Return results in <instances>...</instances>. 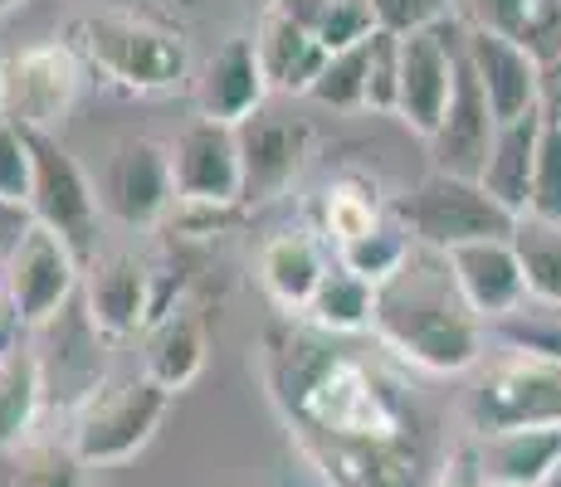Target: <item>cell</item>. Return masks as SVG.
<instances>
[{"label": "cell", "mask_w": 561, "mask_h": 487, "mask_svg": "<svg viewBox=\"0 0 561 487\" xmlns=\"http://www.w3.org/2000/svg\"><path fill=\"white\" fill-rule=\"evenodd\" d=\"M268 395L328 487H435L401 381L318 327L264 337Z\"/></svg>", "instance_id": "obj_1"}, {"label": "cell", "mask_w": 561, "mask_h": 487, "mask_svg": "<svg viewBox=\"0 0 561 487\" xmlns=\"http://www.w3.org/2000/svg\"><path fill=\"white\" fill-rule=\"evenodd\" d=\"M371 332L391 356L430 375H459L479 366L483 341H489V327L473 317L455 283L449 254L420 244L410 248L401 274L376 288Z\"/></svg>", "instance_id": "obj_2"}, {"label": "cell", "mask_w": 561, "mask_h": 487, "mask_svg": "<svg viewBox=\"0 0 561 487\" xmlns=\"http://www.w3.org/2000/svg\"><path fill=\"white\" fill-rule=\"evenodd\" d=\"M79 63L99 69L107 83L127 93H167L186 79L191 54L176 30L157 25L147 15H123V10H103V15H79L64 39Z\"/></svg>", "instance_id": "obj_3"}, {"label": "cell", "mask_w": 561, "mask_h": 487, "mask_svg": "<svg viewBox=\"0 0 561 487\" xmlns=\"http://www.w3.org/2000/svg\"><path fill=\"white\" fill-rule=\"evenodd\" d=\"M171 409V395L147 375H127V381H107L79 405L69 429V453L79 468H107V463H127L142 453L152 434L161 429Z\"/></svg>", "instance_id": "obj_4"}, {"label": "cell", "mask_w": 561, "mask_h": 487, "mask_svg": "<svg viewBox=\"0 0 561 487\" xmlns=\"http://www.w3.org/2000/svg\"><path fill=\"white\" fill-rule=\"evenodd\" d=\"M391 214L401 220L410 240L420 248H435V254H449V248L479 244V240H508L517 220L479 181L445 176V171H430L415 190L396 200Z\"/></svg>", "instance_id": "obj_5"}, {"label": "cell", "mask_w": 561, "mask_h": 487, "mask_svg": "<svg viewBox=\"0 0 561 487\" xmlns=\"http://www.w3.org/2000/svg\"><path fill=\"white\" fill-rule=\"evenodd\" d=\"M35 147V195H30V220L59 234L64 244L79 254L89 268L99 258V220H103V195L83 176V166L64 151L54 132H30Z\"/></svg>", "instance_id": "obj_6"}, {"label": "cell", "mask_w": 561, "mask_h": 487, "mask_svg": "<svg viewBox=\"0 0 561 487\" xmlns=\"http://www.w3.org/2000/svg\"><path fill=\"white\" fill-rule=\"evenodd\" d=\"M469 419L479 439L503 429H561V361L503 356L473 390Z\"/></svg>", "instance_id": "obj_7"}, {"label": "cell", "mask_w": 561, "mask_h": 487, "mask_svg": "<svg viewBox=\"0 0 561 487\" xmlns=\"http://www.w3.org/2000/svg\"><path fill=\"white\" fill-rule=\"evenodd\" d=\"M459 20H439L430 30L401 35V79H396V117L430 142L455 97L459 73Z\"/></svg>", "instance_id": "obj_8"}, {"label": "cell", "mask_w": 561, "mask_h": 487, "mask_svg": "<svg viewBox=\"0 0 561 487\" xmlns=\"http://www.w3.org/2000/svg\"><path fill=\"white\" fill-rule=\"evenodd\" d=\"M0 278H5V302L20 327H45L69 302V292L83 283V264L59 234H49L45 224H30L25 240L0 264Z\"/></svg>", "instance_id": "obj_9"}, {"label": "cell", "mask_w": 561, "mask_h": 487, "mask_svg": "<svg viewBox=\"0 0 561 487\" xmlns=\"http://www.w3.org/2000/svg\"><path fill=\"white\" fill-rule=\"evenodd\" d=\"M83 89V63L69 45H35L5 59V117L25 132H54L73 113Z\"/></svg>", "instance_id": "obj_10"}, {"label": "cell", "mask_w": 561, "mask_h": 487, "mask_svg": "<svg viewBox=\"0 0 561 487\" xmlns=\"http://www.w3.org/2000/svg\"><path fill=\"white\" fill-rule=\"evenodd\" d=\"M83 308L103 341H133L137 332L167 317L157 274L133 254H99L83 268Z\"/></svg>", "instance_id": "obj_11"}, {"label": "cell", "mask_w": 561, "mask_h": 487, "mask_svg": "<svg viewBox=\"0 0 561 487\" xmlns=\"http://www.w3.org/2000/svg\"><path fill=\"white\" fill-rule=\"evenodd\" d=\"M167 151H171V181H176V205L234 210L244 200L240 137H234V127L196 117V123L181 127Z\"/></svg>", "instance_id": "obj_12"}, {"label": "cell", "mask_w": 561, "mask_h": 487, "mask_svg": "<svg viewBox=\"0 0 561 487\" xmlns=\"http://www.w3.org/2000/svg\"><path fill=\"white\" fill-rule=\"evenodd\" d=\"M459 49L463 63L473 69L479 89L489 93V107L499 123L537 113V97H542V59L513 35L483 25H463L459 30Z\"/></svg>", "instance_id": "obj_13"}, {"label": "cell", "mask_w": 561, "mask_h": 487, "mask_svg": "<svg viewBox=\"0 0 561 487\" xmlns=\"http://www.w3.org/2000/svg\"><path fill=\"white\" fill-rule=\"evenodd\" d=\"M103 214L123 220L127 230L167 220L176 205V181H171V151L152 137H133L113 151L103 171Z\"/></svg>", "instance_id": "obj_14"}, {"label": "cell", "mask_w": 561, "mask_h": 487, "mask_svg": "<svg viewBox=\"0 0 561 487\" xmlns=\"http://www.w3.org/2000/svg\"><path fill=\"white\" fill-rule=\"evenodd\" d=\"M240 137V171H244V200H274L294 186V176L304 171L308 147H312V127L304 117H284L259 107L250 123L234 127Z\"/></svg>", "instance_id": "obj_15"}, {"label": "cell", "mask_w": 561, "mask_h": 487, "mask_svg": "<svg viewBox=\"0 0 561 487\" xmlns=\"http://www.w3.org/2000/svg\"><path fill=\"white\" fill-rule=\"evenodd\" d=\"M493 137H499V117H493L489 93L479 89V79H473V69L463 63V49H459L455 97H449L445 117H439L435 137H430L435 171H445V176H463V181H479Z\"/></svg>", "instance_id": "obj_16"}, {"label": "cell", "mask_w": 561, "mask_h": 487, "mask_svg": "<svg viewBox=\"0 0 561 487\" xmlns=\"http://www.w3.org/2000/svg\"><path fill=\"white\" fill-rule=\"evenodd\" d=\"M268 79H264V63H259V49L250 35H234L225 39L220 49L205 59L201 79H196V107L201 117L225 127H240L250 123L259 107H268Z\"/></svg>", "instance_id": "obj_17"}, {"label": "cell", "mask_w": 561, "mask_h": 487, "mask_svg": "<svg viewBox=\"0 0 561 487\" xmlns=\"http://www.w3.org/2000/svg\"><path fill=\"white\" fill-rule=\"evenodd\" d=\"M449 268H455L463 302L473 308V317H479L483 327L513 317L527 302L523 268H517V254L508 240H479V244L449 248Z\"/></svg>", "instance_id": "obj_18"}, {"label": "cell", "mask_w": 561, "mask_h": 487, "mask_svg": "<svg viewBox=\"0 0 561 487\" xmlns=\"http://www.w3.org/2000/svg\"><path fill=\"white\" fill-rule=\"evenodd\" d=\"M254 49H259V63H264L268 89L294 93V97H308L312 83H318V73L328 69V59H332V54L312 39V30H304L288 15H278L274 5H268L264 20H259Z\"/></svg>", "instance_id": "obj_19"}, {"label": "cell", "mask_w": 561, "mask_h": 487, "mask_svg": "<svg viewBox=\"0 0 561 487\" xmlns=\"http://www.w3.org/2000/svg\"><path fill=\"white\" fill-rule=\"evenodd\" d=\"M328 254H322V244L312 240L304 230H288V234H274L264 248H259V283L264 292L278 302V308L288 312V317H304L312 292L318 283L328 278Z\"/></svg>", "instance_id": "obj_20"}, {"label": "cell", "mask_w": 561, "mask_h": 487, "mask_svg": "<svg viewBox=\"0 0 561 487\" xmlns=\"http://www.w3.org/2000/svg\"><path fill=\"white\" fill-rule=\"evenodd\" d=\"M537 137H542V113L499 123V137L489 147L479 186L493 195L508 214H527V195H533V166H537Z\"/></svg>", "instance_id": "obj_21"}, {"label": "cell", "mask_w": 561, "mask_h": 487, "mask_svg": "<svg viewBox=\"0 0 561 487\" xmlns=\"http://www.w3.org/2000/svg\"><path fill=\"white\" fill-rule=\"evenodd\" d=\"M483 483L493 487H537L561 459V429H503L473 443Z\"/></svg>", "instance_id": "obj_22"}, {"label": "cell", "mask_w": 561, "mask_h": 487, "mask_svg": "<svg viewBox=\"0 0 561 487\" xmlns=\"http://www.w3.org/2000/svg\"><path fill=\"white\" fill-rule=\"evenodd\" d=\"M205 351H210V337H205V322L196 312H167L147 332L142 375L157 381L167 395H176V390H186L205 371Z\"/></svg>", "instance_id": "obj_23"}, {"label": "cell", "mask_w": 561, "mask_h": 487, "mask_svg": "<svg viewBox=\"0 0 561 487\" xmlns=\"http://www.w3.org/2000/svg\"><path fill=\"white\" fill-rule=\"evenodd\" d=\"M304 317H308V327L328 332V337H362L376 322V288L366 278L347 274L342 264H332L328 278L312 292Z\"/></svg>", "instance_id": "obj_24"}, {"label": "cell", "mask_w": 561, "mask_h": 487, "mask_svg": "<svg viewBox=\"0 0 561 487\" xmlns=\"http://www.w3.org/2000/svg\"><path fill=\"white\" fill-rule=\"evenodd\" d=\"M45 405V371L30 351H0V453H20Z\"/></svg>", "instance_id": "obj_25"}, {"label": "cell", "mask_w": 561, "mask_h": 487, "mask_svg": "<svg viewBox=\"0 0 561 487\" xmlns=\"http://www.w3.org/2000/svg\"><path fill=\"white\" fill-rule=\"evenodd\" d=\"M517 268H523L527 302L561 308V224L537 220V214H517L508 234Z\"/></svg>", "instance_id": "obj_26"}, {"label": "cell", "mask_w": 561, "mask_h": 487, "mask_svg": "<svg viewBox=\"0 0 561 487\" xmlns=\"http://www.w3.org/2000/svg\"><path fill=\"white\" fill-rule=\"evenodd\" d=\"M278 15L298 20L304 30H312L328 54L362 45L366 35H376V15H371V0H268Z\"/></svg>", "instance_id": "obj_27"}, {"label": "cell", "mask_w": 561, "mask_h": 487, "mask_svg": "<svg viewBox=\"0 0 561 487\" xmlns=\"http://www.w3.org/2000/svg\"><path fill=\"white\" fill-rule=\"evenodd\" d=\"M410 248H415V240L401 230V220H396V214H386L381 224H371V230L357 234V240L337 244V264L347 268V274L366 278L371 288H381L386 278L401 274V264L410 258Z\"/></svg>", "instance_id": "obj_28"}, {"label": "cell", "mask_w": 561, "mask_h": 487, "mask_svg": "<svg viewBox=\"0 0 561 487\" xmlns=\"http://www.w3.org/2000/svg\"><path fill=\"white\" fill-rule=\"evenodd\" d=\"M381 200H376V186L362 176H342L332 181L328 195H322V230H328L332 244H347L366 234L371 224H381Z\"/></svg>", "instance_id": "obj_29"}, {"label": "cell", "mask_w": 561, "mask_h": 487, "mask_svg": "<svg viewBox=\"0 0 561 487\" xmlns=\"http://www.w3.org/2000/svg\"><path fill=\"white\" fill-rule=\"evenodd\" d=\"M489 337L508 346V356H542V361H561V308H542V302H523L513 317L493 322Z\"/></svg>", "instance_id": "obj_30"}, {"label": "cell", "mask_w": 561, "mask_h": 487, "mask_svg": "<svg viewBox=\"0 0 561 487\" xmlns=\"http://www.w3.org/2000/svg\"><path fill=\"white\" fill-rule=\"evenodd\" d=\"M366 45H371V35H366L362 45L332 54L328 69L318 73V83H312V93H308L312 103L337 107V113H366Z\"/></svg>", "instance_id": "obj_31"}, {"label": "cell", "mask_w": 561, "mask_h": 487, "mask_svg": "<svg viewBox=\"0 0 561 487\" xmlns=\"http://www.w3.org/2000/svg\"><path fill=\"white\" fill-rule=\"evenodd\" d=\"M30 195H35V147L25 127L5 117L0 123V200L30 210Z\"/></svg>", "instance_id": "obj_32"}, {"label": "cell", "mask_w": 561, "mask_h": 487, "mask_svg": "<svg viewBox=\"0 0 561 487\" xmlns=\"http://www.w3.org/2000/svg\"><path fill=\"white\" fill-rule=\"evenodd\" d=\"M527 214L561 224V127L547 123V117H542V137H537V166H533Z\"/></svg>", "instance_id": "obj_33"}, {"label": "cell", "mask_w": 561, "mask_h": 487, "mask_svg": "<svg viewBox=\"0 0 561 487\" xmlns=\"http://www.w3.org/2000/svg\"><path fill=\"white\" fill-rule=\"evenodd\" d=\"M396 79H401V35L376 30L366 45V113L396 117Z\"/></svg>", "instance_id": "obj_34"}, {"label": "cell", "mask_w": 561, "mask_h": 487, "mask_svg": "<svg viewBox=\"0 0 561 487\" xmlns=\"http://www.w3.org/2000/svg\"><path fill=\"white\" fill-rule=\"evenodd\" d=\"M371 15L386 35H415L445 20V0H371Z\"/></svg>", "instance_id": "obj_35"}, {"label": "cell", "mask_w": 561, "mask_h": 487, "mask_svg": "<svg viewBox=\"0 0 561 487\" xmlns=\"http://www.w3.org/2000/svg\"><path fill=\"white\" fill-rule=\"evenodd\" d=\"M15 463L25 487H83L73 453H30V459H15Z\"/></svg>", "instance_id": "obj_36"}, {"label": "cell", "mask_w": 561, "mask_h": 487, "mask_svg": "<svg viewBox=\"0 0 561 487\" xmlns=\"http://www.w3.org/2000/svg\"><path fill=\"white\" fill-rule=\"evenodd\" d=\"M473 5H479V20H473V25L523 39V35H527V25H533L537 0H473Z\"/></svg>", "instance_id": "obj_37"}, {"label": "cell", "mask_w": 561, "mask_h": 487, "mask_svg": "<svg viewBox=\"0 0 561 487\" xmlns=\"http://www.w3.org/2000/svg\"><path fill=\"white\" fill-rule=\"evenodd\" d=\"M435 487H483V468H479V449L463 443V449H449V459L439 463Z\"/></svg>", "instance_id": "obj_38"}, {"label": "cell", "mask_w": 561, "mask_h": 487, "mask_svg": "<svg viewBox=\"0 0 561 487\" xmlns=\"http://www.w3.org/2000/svg\"><path fill=\"white\" fill-rule=\"evenodd\" d=\"M30 224H35V220H30V210H20V205H5V200H0V264L10 258V248L25 240Z\"/></svg>", "instance_id": "obj_39"}, {"label": "cell", "mask_w": 561, "mask_h": 487, "mask_svg": "<svg viewBox=\"0 0 561 487\" xmlns=\"http://www.w3.org/2000/svg\"><path fill=\"white\" fill-rule=\"evenodd\" d=\"M537 113L561 127V59L542 63V97H537Z\"/></svg>", "instance_id": "obj_40"}, {"label": "cell", "mask_w": 561, "mask_h": 487, "mask_svg": "<svg viewBox=\"0 0 561 487\" xmlns=\"http://www.w3.org/2000/svg\"><path fill=\"white\" fill-rule=\"evenodd\" d=\"M0 487H25V483H20V463H15V453H0Z\"/></svg>", "instance_id": "obj_41"}, {"label": "cell", "mask_w": 561, "mask_h": 487, "mask_svg": "<svg viewBox=\"0 0 561 487\" xmlns=\"http://www.w3.org/2000/svg\"><path fill=\"white\" fill-rule=\"evenodd\" d=\"M0 123H5V59H0Z\"/></svg>", "instance_id": "obj_42"}, {"label": "cell", "mask_w": 561, "mask_h": 487, "mask_svg": "<svg viewBox=\"0 0 561 487\" xmlns=\"http://www.w3.org/2000/svg\"><path fill=\"white\" fill-rule=\"evenodd\" d=\"M537 487H561V459H557V468H552V473H547V478H542V483H537Z\"/></svg>", "instance_id": "obj_43"}, {"label": "cell", "mask_w": 561, "mask_h": 487, "mask_svg": "<svg viewBox=\"0 0 561 487\" xmlns=\"http://www.w3.org/2000/svg\"><path fill=\"white\" fill-rule=\"evenodd\" d=\"M15 5H25V0H0V15H10Z\"/></svg>", "instance_id": "obj_44"}, {"label": "cell", "mask_w": 561, "mask_h": 487, "mask_svg": "<svg viewBox=\"0 0 561 487\" xmlns=\"http://www.w3.org/2000/svg\"><path fill=\"white\" fill-rule=\"evenodd\" d=\"M0 308H5V278H0Z\"/></svg>", "instance_id": "obj_45"}, {"label": "cell", "mask_w": 561, "mask_h": 487, "mask_svg": "<svg viewBox=\"0 0 561 487\" xmlns=\"http://www.w3.org/2000/svg\"><path fill=\"white\" fill-rule=\"evenodd\" d=\"M483 487H493V483H483Z\"/></svg>", "instance_id": "obj_46"}]
</instances>
